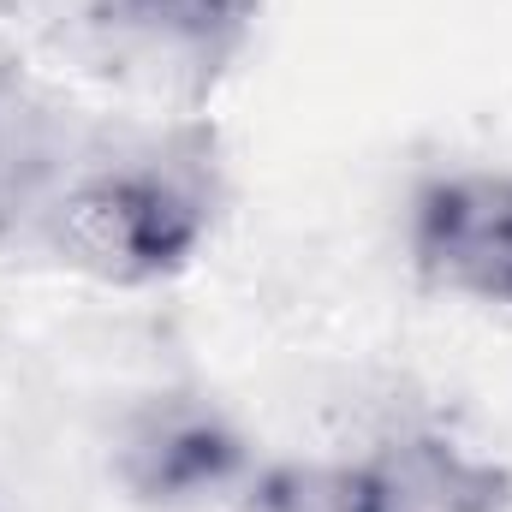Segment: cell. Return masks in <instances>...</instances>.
I'll return each instance as SVG.
<instances>
[{
  "label": "cell",
  "mask_w": 512,
  "mask_h": 512,
  "mask_svg": "<svg viewBox=\"0 0 512 512\" xmlns=\"http://www.w3.org/2000/svg\"><path fill=\"white\" fill-rule=\"evenodd\" d=\"M54 114L36 90L0 72V239H12L24 221H42L48 185H54Z\"/></svg>",
  "instance_id": "5"
},
{
  "label": "cell",
  "mask_w": 512,
  "mask_h": 512,
  "mask_svg": "<svg viewBox=\"0 0 512 512\" xmlns=\"http://www.w3.org/2000/svg\"><path fill=\"white\" fill-rule=\"evenodd\" d=\"M411 262L429 286L512 304V179L507 173H447L411 203Z\"/></svg>",
  "instance_id": "2"
},
{
  "label": "cell",
  "mask_w": 512,
  "mask_h": 512,
  "mask_svg": "<svg viewBox=\"0 0 512 512\" xmlns=\"http://www.w3.org/2000/svg\"><path fill=\"white\" fill-rule=\"evenodd\" d=\"M30 6H42V0H0V12H30Z\"/></svg>",
  "instance_id": "8"
},
{
  "label": "cell",
  "mask_w": 512,
  "mask_h": 512,
  "mask_svg": "<svg viewBox=\"0 0 512 512\" xmlns=\"http://www.w3.org/2000/svg\"><path fill=\"white\" fill-rule=\"evenodd\" d=\"M358 512H507L512 477L447 435H399L352 465Z\"/></svg>",
  "instance_id": "4"
},
{
  "label": "cell",
  "mask_w": 512,
  "mask_h": 512,
  "mask_svg": "<svg viewBox=\"0 0 512 512\" xmlns=\"http://www.w3.org/2000/svg\"><path fill=\"white\" fill-rule=\"evenodd\" d=\"M239 471H245L239 429L197 399L149 405L126 429V447H120L126 489L137 501H161V507L221 495L227 483H239Z\"/></svg>",
  "instance_id": "3"
},
{
  "label": "cell",
  "mask_w": 512,
  "mask_h": 512,
  "mask_svg": "<svg viewBox=\"0 0 512 512\" xmlns=\"http://www.w3.org/2000/svg\"><path fill=\"white\" fill-rule=\"evenodd\" d=\"M251 512H358L352 465H280L256 477Z\"/></svg>",
  "instance_id": "6"
},
{
  "label": "cell",
  "mask_w": 512,
  "mask_h": 512,
  "mask_svg": "<svg viewBox=\"0 0 512 512\" xmlns=\"http://www.w3.org/2000/svg\"><path fill=\"white\" fill-rule=\"evenodd\" d=\"M42 233L72 268L96 280L149 286L191 262V251L209 233V209L179 173L102 167L48 197Z\"/></svg>",
  "instance_id": "1"
},
{
  "label": "cell",
  "mask_w": 512,
  "mask_h": 512,
  "mask_svg": "<svg viewBox=\"0 0 512 512\" xmlns=\"http://www.w3.org/2000/svg\"><path fill=\"white\" fill-rule=\"evenodd\" d=\"M120 6L137 12V18H149L155 30L191 36V42H209V36L227 30L233 12H239V0H120Z\"/></svg>",
  "instance_id": "7"
}]
</instances>
